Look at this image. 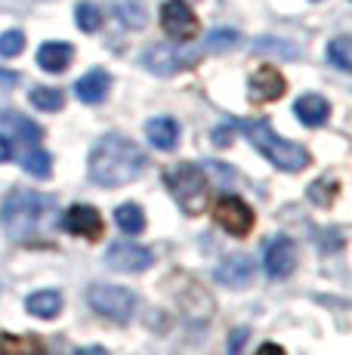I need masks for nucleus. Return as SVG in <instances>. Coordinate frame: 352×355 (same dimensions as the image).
<instances>
[{"instance_id":"nucleus-8","label":"nucleus","mask_w":352,"mask_h":355,"mask_svg":"<svg viewBox=\"0 0 352 355\" xmlns=\"http://www.w3.org/2000/svg\"><path fill=\"white\" fill-rule=\"evenodd\" d=\"M155 263L152 250L142 248V244L130 241V238H121V241H112L105 250V266L114 272H124V275H137V272H146L148 266Z\"/></svg>"},{"instance_id":"nucleus-17","label":"nucleus","mask_w":352,"mask_h":355,"mask_svg":"<svg viewBox=\"0 0 352 355\" xmlns=\"http://www.w3.org/2000/svg\"><path fill=\"white\" fill-rule=\"evenodd\" d=\"M146 136L155 148H161V152H173V148L179 146V124H176L173 118H152L146 124Z\"/></svg>"},{"instance_id":"nucleus-15","label":"nucleus","mask_w":352,"mask_h":355,"mask_svg":"<svg viewBox=\"0 0 352 355\" xmlns=\"http://www.w3.org/2000/svg\"><path fill=\"white\" fill-rule=\"evenodd\" d=\"M71 59H74V46L65 44V40H46L37 50V65L44 68L46 74L65 71V68L71 65Z\"/></svg>"},{"instance_id":"nucleus-5","label":"nucleus","mask_w":352,"mask_h":355,"mask_svg":"<svg viewBox=\"0 0 352 355\" xmlns=\"http://www.w3.org/2000/svg\"><path fill=\"white\" fill-rule=\"evenodd\" d=\"M87 303L103 318H112V322H121V324L130 322L133 309H137V297L127 288H121V284H90Z\"/></svg>"},{"instance_id":"nucleus-7","label":"nucleus","mask_w":352,"mask_h":355,"mask_svg":"<svg viewBox=\"0 0 352 355\" xmlns=\"http://www.w3.org/2000/svg\"><path fill=\"white\" fill-rule=\"evenodd\" d=\"M213 216H216V223H220V229L235 238L250 235V229H254V223H256L254 207L238 195H222L213 207Z\"/></svg>"},{"instance_id":"nucleus-35","label":"nucleus","mask_w":352,"mask_h":355,"mask_svg":"<svg viewBox=\"0 0 352 355\" xmlns=\"http://www.w3.org/2000/svg\"><path fill=\"white\" fill-rule=\"evenodd\" d=\"M74 355H108V352L103 349V346H84V349H78Z\"/></svg>"},{"instance_id":"nucleus-31","label":"nucleus","mask_w":352,"mask_h":355,"mask_svg":"<svg viewBox=\"0 0 352 355\" xmlns=\"http://www.w3.org/2000/svg\"><path fill=\"white\" fill-rule=\"evenodd\" d=\"M256 50H275V53H284L288 59H297V46H288V44H281V40H272V37L260 40V44H256Z\"/></svg>"},{"instance_id":"nucleus-1","label":"nucleus","mask_w":352,"mask_h":355,"mask_svg":"<svg viewBox=\"0 0 352 355\" xmlns=\"http://www.w3.org/2000/svg\"><path fill=\"white\" fill-rule=\"evenodd\" d=\"M146 170V152L133 139L118 133H108L93 146L90 161H87V173L90 182L103 189H121L127 182L139 180Z\"/></svg>"},{"instance_id":"nucleus-6","label":"nucleus","mask_w":352,"mask_h":355,"mask_svg":"<svg viewBox=\"0 0 352 355\" xmlns=\"http://www.w3.org/2000/svg\"><path fill=\"white\" fill-rule=\"evenodd\" d=\"M198 56H201L198 50H186L179 44H155L142 53V65L152 74H158V78H170L182 68H192L198 62Z\"/></svg>"},{"instance_id":"nucleus-32","label":"nucleus","mask_w":352,"mask_h":355,"mask_svg":"<svg viewBox=\"0 0 352 355\" xmlns=\"http://www.w3.org/2000/svg\"><path fill=\"white\" fill-rule=\"evenodd\" d=\"M232 136H235V127H232V121H229V124H222V127L213 130V146L226 148L229 142H232Z\"/></svg>"},{"instance_id":"nucleus-36","label":"nucleus","mask_w":352,"mask_h":355,"mask_svg":"<svg viewBox=\"0 0 352 355\" xmlns=\"http://www.w3.org/2000/svg\"><path fill=\"white\" fill-rule=\"evenodd\" d=\"M19 80V74L16 71H0V84H6V87H12Z\"/></svg>"},{"instance_id":"nucleus-34","label":"nucleus","mask_w":352,"mask_h":355,"mask_svg":"<svg viewBox=\"0 0 352 355\" xmlns=\"http://www.w3.org/2000/svg\"><path fill=\"white\" fill-rule=\"evenodd\" d=\"M256 355H288V352H284L279 343H263L260 349H256Z\"/></svg>"},{"instance_id":"nucleus-2","label":"nucleus","mask_w":352,"mask_h":355,"mask_svg":"<svg viewBox=\"0 0 352 355\" xmlns=\"http://www.w3.org/2000/svg\"><path fill=\"white\" fill-rule=\"evenodd\" d=\"M235 130H241V133L250 139V146L256 148V152L263 155L272 167L284 170V173H300V170H306L309 164H313V155H309V148L297 146V142L284 139L272 130L266 118H247V121H232Z\"/></svg>"},{"instance_id":"nucleus-30","label":"nucleus","mask_w":352,"mask_h":355,"mask_svg":"<svg viewBox=\"0 0 352 355\" xmlns=\"http://www.w3.org/2000/svg\"><path fill=\"white\" fill-rule=\"evenodd\" d=\"M250 331L247 327H235L232 334H229V346H226V355H241V349H245Z\"/></svg>"},{"instance_id":"nucleus-22","label":"nucleus","mask_w":352,"mask_h":355,"mask_svg":"<svg viewBox=\"0 0 352 355\" xmlns=\"http://www.w3.org/2000/svg\"><path fill=\"white\" fill-rule=\"evenodd\" d=\"M28 102L37 108V112H59L65 105V93L56 90V87H35L28 93Z\"/></svg>"},{"instance_id":"nucleus-3","label":"nucleus","mask_w":352,"mask_h":355,"mask_svg":"<svg viewBox=\"0 0 352 355\" xmlns=\"http://www.w3.org/2000/svg\"><path fill=\"white\" fill-rule=\"evenodd\" d=\"M56 207L50 195H40L35 189H12L3 201V226L6 235L16 244L31 241V235H37L40 223L46 220V214Z\"/></svg>"},{"instance_id":"nucleus-33","label":"nucleus","mask_w":352,"mask_h":355,"mask_svg":"<svg viewBox=\"0 0 352 355\" xmlns=\"http://www.w3.org/2000/svg\"><path fill=\"white\" fill-rule=\"evenodd\" d=\"M12 158V139H6V136H0V164Z\"/></svg>"},{"instance_id":"nucleus-14","label":"nucleus","mask_w":352,"mask_h":355,"mask_svg":"<svg viewBox=\"0 0 352 355\" xmlns=\"http://www.w3.org/2000/svg\"><path fill=\"white\" fill-rule=\"evenodd\" d=\"M108 87H112V74L103 71V68H93V71H87L74 84V96L84 102V105H99L108 96Z\"/></svg>"},{"instance_id":"nucleus-26","label":"nucleus","mask_w":352,"mask_h":355,"mask_svg":"<svg viewBox=\"0 0 352 355\" xmlns=\"http://www.w3.org/2000/svg\"><path fill=\"white\" fill-rule=\"evenodd\" d=\"M22 170L28 176H35V180H50L53 176V155H46V152H31L28 158L22 161Z\"/></svg>"},{"instance_id":"nucleus-23","label":"nucleus","mask_w":352,"mask_h":355,"mask_svg":"<svg viewBox=\"0 0 352 355\" xmlns=\"http://www.w3.org/2000/svg\"><path fill=\"white\" fill-rule=\"evenodd\" d=\"M337 195H340V182L334 176H322L309 186V201L318 204V207H331L337 201Z\"/></svg>"},{"instance_id":"nucleus-13","label":"nucleus","mask_w":352,"mask_h":355,"mask_svg":"<svg viewBox=\"0 0 352 355\" xmlns=\"http://www.w3.org/2000/svg\"><path fill=\"white\" fill-rule=\"evenodd\" d=\"M254 259L245 257V254H235V257H226L220 266H216V282L226 284V288H247L254 282Z\"/></svg>"},{"instance_id":"nucleus-20","label":"nucleus","mask_w":352,"mask_h":355,"mask_svg":"<svg viewBox=\"0 0 352 355\" xmlns=\"http://www.w3.org/2000/svg\"><path fill=\"white\" fill-rule=\"evenodd\" d=\"M114 223H118V229L124 232L127 238H137L146 232V214H142V207L133 201L121 204V207L114 210Z\"/></svg>"},{"instance_id":"nucleus-28","label":"nucleus","mask_w":352,"mask_h":355,"mask_svg":"<svg viewBox=\"0 0 352 355\" xmlns=\"http://www.w3.org/2000/svg\"><path fill=\"white\" fill-rule=\"evenodd\" d=\"M118 19L127 25V28H142V25H146V10H142L139 0H121Z\"/></svg>"},{"instance_id":"nucleus-21","label":"nucleus","mask_w":352,"mask_h":355,"mask_svg":"<svg viewBox=\"0 0 352 355\" xmlns=\"http://www.w3.org/2000/svg\"><path fill=\"white\" fill-rule=\"evenodd\" d=\"M0 121H3V124H10L19 136H22L25 142H28V146H37V142L44 139V130H40V127L35 124V121L22 118L19 112H3V114H0Z\"/></svg>"},{"instance_id":"nucleus-27","label":"nucleus","mask_w":352,"mask_h":355,"mask_svg":"<svg viewBox=\"0 0 352 355\" xmlns=\"http://www.w3.org/2000/svg\"><path fill=\"white\" fill-rule=\"evenodd\" d=\"M238 31H232V28H213L211 34H207V40H204V46L211 53H226V50H235L238 46Z\"/></svg>"},{"instance_id":"nucleus-12","label":"nucleus","mask_w":352,"mask_h":355,"mask_svg":"<svg viewBox=\"0 0 352 355\" xmlns=\"http://www.w3.org/2000/svg\"><path fill=\"white\" fill-rule=\"evenodd\" d=\"M284 90H288V80H284V74L275 65H263L250 74L247 96L254 102H275L284 96Z\"/></svg>"},{"instance_id":"nucleus-10","label":"nucleus","mask_w":352,"mask_h":355,"mask_svg":"<svg viewBox=\"0 0 352 355\" xmlns=\"http://www.w3.org/2000/svg\"><path fill=\"white\" fill-rule=\"evenodd\" d=\"M161 25H164V31L170 34L173 40H179V44H188V40L198 34V16H195V10L186 0H167V3L161 6Z\"/></svg>"},{"instance_id":"nucleus-9","label":"nucleus","mask_w":352,"mask_h":355,"mask_svg":"<svg viewBox=\"0 0 352 355\" xmlns=\"http://www.w3.org/2000/svg\"><path fill=\"white\" fill-rule=\"evenodd\" d=\"M62 229L74 238H87V241H99L105 235V220L93 204H71L62 214Z\"/></svg>"},{"instance_id":"nucleus-19","label":"nucleus","mask_w":352,"mask_h":355,"mask_svg":"<svg viewBox=\"0 0 352 355\" xmlns=\"http://www.w3.org/2000/svg\"><path fill=\"white\" fill-rule=\"evenodd\" d=\"M62 293L59 291H37L31 293L28 300H25V309L31 312L35 318H44V322H50V318H56L59 312H62Z\"/></svg>"},{"instance_id":"nucleus-24","label":"nucleus","mask_w":352,"mask_h":355,"mask_svg":"<svg viewBox=\"0 0 352 355\" xmlns=\"http://www.w3.org/2000/svg\"><path fill=\"white\" fill-rule=\"evenodd\" d=\"M74 22H78L80 31L93 34V31H99V25H103V10H99L96 3H90V0H80V3L74 6Z\"/></svg>"},{"instance_id":"nucleus-16","label":"nucleus","mask_w":352,"mask_h":355,"mask_svg":"<svg viewBox=\"0 0 352 355\" xmlns=\"http://www.w3.org/2000/svg\"><path fill=\"white\" fill-rule=\"evenodd\" d=\"M294 114L300 124L322 127V124H328V118H331V102L324 96H318V93H306V96H300L294 102Z\"/></svg>"},{"instance_id":"nucleus-4","label":"nucleus","mask_w":352,"mask_h":355,"mask_svg":"<svg viewBox=\"0 0 352 355\" xmlns=\"http://www.w3.org/2000/svg\"><path fill=\"white\" fill-rule=\"evenodd\" d=\"M164 182L186 216L204 214L207 201H211V180H207L204 167H198V164H176L173 170H167Z\"/></svg>"},{"instance_id":"nucleus-11","label":"nucleus","mask_w":352,"mask_h":355,"mask_svg":"<svg viewBox=\"0 0 352 355\" xmlns=\"http://www.w3.org/2000/svg\"><path fill=\"white\" fill-rule=\"evenodd\" d=\"M263 269H266V275L272 282H284L297 269V244L284 235L269 241L266 250H263Z\"/></svg>"},{"instance_id":"nucleus-18","label":"nucleus","mask_w":352,"mask_h":355,"mask_svg":"<svg viewBox=\"0 0 352 355\" xmlns=\"http://www.w3.org/2000/svg\"><path fill=\"white\" fill-rule=\"evenodd\" d=\"M0 355H46V346L37 334H3Z\"/></svg>"},{"instance_id":"nucleus-29","label":"nucleus","mask_w":352,"mask_h":355,"mask_svg":"<svg viewBox=\"0 0 352 355\" xmlns=\"http://www.w3.org/2000/svg\"><path fill=\"white\" fill-rule=\"evenodd\" d=\"M22 50H25V34L19 28L0 34V56H3V59H16Z\"/></svg>"},{"instance_id":"nucleus-25","label":"nucleus","mask_w":352,"mask_h":355,"mask_svg":"<svg viewBox=\"0 0 352 355\" xmlns=\"http://www.w3.org/2000/svg\"><path fill=\"white\" fill-rule=\"evenodd\" d=\"M328 62L340 71H349L352 68V40L349 37H334L328 44Z\"/></svg>"}]
</instances>
